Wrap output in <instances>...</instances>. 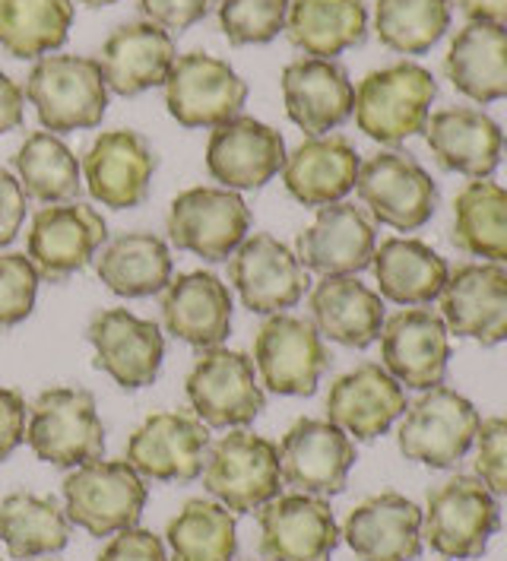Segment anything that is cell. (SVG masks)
I'll list each match as a JSON object with an SVG mask.
<instances>
[{
  "mask_svg": "<svg viewBox=\"0 0 507 561\" xmlns=\"http://www.w3.org/2000/svg\"><path fill=\"white\" fill-rule=\"evenodd\" d=\"M435 95H438L435 77L422 64L400 60L368 73L358 83L353 115L365 137L396 147L425 130Z\"/></svg>",
  "mask_w": 507,
  "mask_h": 561,
  "instance_id": "obj_1",
  "label": "cell"
},
{
  "mask_svg": "<svg viewBox=\"0 0 507 561\" xmlns=\"http://www.w3.org/2000/svg\"><path fill=\"white\" fill-rule=\"evenodd\" d=\"M147 499V479L127 460H92L64 479L67 520L95 539H108L137 527Z\"/></svg>",
  "mask_w": 507,
  "mask_h": 561,
  "instance_id": "obj_2",
  "label": "cell"
},
{
  "mask_svg": "<svg viewBox=\"0 0 507 561\" xmlns=\"http://www.w3.org/2000/svg\"><path fill=\"white\" fill-rule=\"evenodd\" d=\"M26 99L38 124L51 134L87 130L105 118L108 87L99 60L80 55H45L26 77Z\"/></svg>",
  "mask_w": 507,
  "mask_h": 561,
  "instance_id": "obj_3",
  "label": "cell"
},
{
  "mask_svg": "<svg viewBox=\"0 0 507 561\" xmlns=\"http://www.w3.org/2000/svg\"><path fill=\"white\" fill-rule=\"evenodd\" d=\"M502 530V507L476 476H453L428 492L422 511V539L445 559H479Z\"/></svg>",
  "mask_w": 507,
  "mask_h": 561,
  "instance_id": "obj_4",
  "label": "cell"
},
{
  "mask_svg": "<svg viewBox=\"0 0 507 561\" xmlns=\"http://www.w3.org/2000/svg\"><path fill=\"white\" fill-rule=\"evenodd\" d=\"M26 442L51 467L70 470L105 454V425L87 387H48L35 397Z\"/></svg>",
  "mask_w": 507,
  "mask_h": 561,
  "instance_id": "obj_5",
  "label": "cell"
},
{
  "mask_svg": "<svg viewBox=\"0 0 507 561\" xmlns=\"http://www.w3.org/2000/svg\"><path fill=\"white\" fill-rule=\"evenodd\" d=\"M200 476L204 489L232 514H254L283 489L276 444L244 428L209 444Z\"/></svg>",
  "mask_w": 507,
  "mask_h": 561,
  "instance_id": "obj_6",
  "label": "cell"
},
{
  "mask_svg": "<svg viewBox=\"0 0 507 561\" xmlns=\"http://www.w3.org/2000/svg\"><path fill=\"white\" fill-rule=\"evenodd\" d=\"M479 410L457 390L438 385L425 390L413 407H406L396 432L400 454L431 470L457 467L479 435Z\"/></svg>",
  "mask_w": 507,
  "mask_h": 561,
  "instance_id": "obj_7",
  "label": "cell"
},
{
  "mask_svg": "<svg viewBox=\"0 0 507 561\" xmlns=\"http://www.w3.org/2000/svg\"><path fill=\"white\" fill-rule=\"evenodd\" d=\"M356 191L375 222L396 232L422 229L438 207V184L418 165L416 156L403 149H384L365 159Z\"/></svg>",
  "mask_w": 507,
  "mask_h": 561,
  "instance_id": "obj_8",
  "label": "cell"
},
{
  "mask_svg": "<svg viewBox=\"0 0 507 561\" xmlns=\"http://www.w3.org/2000/svg\"><path fill=\"white\" fill-rule=\"evenodd\" d=\"M251 232V209L239 191L187 187L169 207V241L207 264L229 261Z\"/></svg>",
  "mask_w": 507,
  "mask_h": 561,
  "instance_id": "obj_9",
  "label": "cell"
},
{
  "mask_svg": "<svg viewBox=\"0 0 507 561\" xmlns=\"http://www.w3.org/2000/svg\"><path fill=\"white\" fill-rule=\"evenodd\" d=\"M184 390L194 407V415L212 428H244L261 415L267 403L264 390L257 385L254 358L226 346L204 350L184 381Z\"/></svg>",
  "mask_w": 507,
  "mask_h": 561,
  "instance_id": "obj_10",
  "label": "cell"
},
{
  "mask_svg": "<svg viewBox=\"0 0 507 561\" xmlns=\"http://www.w3.org/2000/svg\"><path fill=\"white\" fill-rule=\"evenodd\" d=\"M254 368L269 393L311 397L330 368V350L311 321L269 314L254 340Z\"/></svg>",
  "mask_w": 507,
  "mask_h": 561,
  "instance_id": "obj_11",
  "label": "cell"
},
{
  "mask_svg": "<svg viewBox=\"0 0 507 561\" xmlns=\"http://www.w3.org/2000/svg\"><path fill=\"white\" fill-rule=\"evenodd\" d=\"M283 482L304 495H339L356 467V444L327 419H299L279 442Z\"/></svg>",
  "mask_w": 507,
  "mask_h": 561,
  "instance_id": "obj_12",
  "label": "cell"
},
{
  "mask_svg": "<svg viewBox=\"0 0 507 561\" xmlns=\"http://www.w3.org/2000/svg\"><path fill=\"white\" fill-rule=\"evenodd\" d=\"M229 279L235 293L254 314H286L296 308L311 279L296 251L273 236H251L229 257Z\"/></svg>",
  "mask_w": 507,
  "mask_h": 561,
  "instance_id": "obj_13",
  "label": "cell"
},
{
  "mask_svg": "<svg viewBox=\"0 0 507 561\" xmlns=\"http://www.w3.org/2000/svg\"><path fill=\"white\" fill-rule=\"evenodd\" d=\"M105 241L108 222L90 204H51L32 216L26 257L42 279L60 283L90 266Z\"/></svg>",
  "mask_w": 507,
  "mask_h": 561,
  "instance_id": "obj_14",
  "label": "cell"
},
{
  "mask_svg": "<svg viewBox=\"0 0 507 561\" xmlns=\"http://www.w3.org/2000/svg\"><path fill=\"white\" fill-rule=\"evenodd\" d=\"M162 89L165 108L181 127H219L247 102V83L226 60L204 51L181 55Z\"/></svg>",
  "mask_w": 507,
  "mask_h": 561,
  "instance_id": "obj_15",
  "label": "cell"
},
{
  "mask_svg": "<svg viewBox=\"0 0 507 561\" xmlns=\"http://www.w3.org/2000/svg\"><path fill=\"white\" fill-rule=\"evenodd\" d=\"M92 365L124 390L150 387L165 358V333L155 321L137 318L127 308H105L90 321Z\"/></svg>",
  "mask_w": 507,
  "mask_h": 561,
  "instance_id": "obj_16",
  "label": "cell"
},
{
  "mask_svg": "<svg viewBox=\"0 0 507 561\" xmlns=\"http://www.w3.org/2000/svg\"><path fill=\"white\" fill-rule=\"evenodd\" d=\"M212 438L194 413H152L127 442V463L152 482H194Z\"/></svg>",
  "mask_w": 507,
  "mask_h": 561,
  "instance_id": "obj_17",
  "label": "cell"
},
{
  "mask_svg": "<svg viewBox=\"0 0 507 561\" xmlns=\"http://www.w3.org/2000/svg\"><path fill=\"white\" fill-rule=\"evenodd\" d=\"M264 561H333L339 527L327 499L318 495H276L257 511Z\"/></svg>",
  "mask_w": 507,
  "mask_h": 561,
  "instance_id": "obj_18",
  "label": "cell"
},
{
  "mask_svg": "<svg viewBox=\"0 0 507 561\" xmlns=\"http://www.w3.org/2000/svg\"><path fill=\"white\" fill-rule=\"evenodd\" d=\"M450 330L441 314L428 308H403L384 321L381 358L384 368L413 390L445 385L450 365Z\"/></svg>",
  "mask_w": 507,
  "mask_h": 561,
  "instance_id": "obj_19",
  "label": "cell"
},
{
  "mask_svg": "<svg viewBox=\"0 0 507 561\" xmlns=\"http://www.w3.org/2000/svg\"><path fill=\"white\" fill-rule=\"evenodd\" d=\"M155 152L134 130H105L87 149L80 172L92 201L112 209H134L150 197Z\"/></svg>",
  "mask_w": 507,
  "mask_h": 561,
  "instance_id": "obj_20",
  "label": "cell"
},
{
  "mask_svg": "<svg viewBox=\"0 0 507 561\" xmlns=\"http://www.w3.org/2000/svg\"><path fill=\"white\" fill-rule=\"evenodd\" d=\"M286 140L276 127L257 118H229L212 127L207 169L229 191H257L283 172Z\"/></svg>",
  "mask_w": 507,
  "mask_h": 561,
  "instance_id": "obj_21",
  "label": "cell"
},
{
  "mask_svg": "<svg viewBox=\"0 0 507 561\" xmlns=\"http://www.w3.org/2000/svg\"><path fill=\"white\" fill-rule=\"evenodd\" d=\"M375 248V219L356 204L339 201L318 209L314 222L296 241V257L321 276H356L371 266Z\"/></svg>",
  "mask_w": 507,
  "mask_h": 561,
  "instance_id": "obj_22",
  "label": "cell"
},
{
  "mask_svg": "<svg viewBox=\"0 0 507 561\" xmlns=\"http://www.w3.org/2000/svg\"><path fill=\"white\" fill-rule=\"evenodd\" d=\"M406 407V390L388 368L378 362H361L330 385L327 422L343 428L349 438L375 442L388 435Z\"/></svg>",
  "mask_w": 507,
  "mask_h": 561,
  "instance_id": "obj_23",
  "label": "cell"
},
{
  "mask_svg": "<svg viewBox=\"0 0 507 561\" xmlns=\"http://www.w3.org/2000/svg\"><path fill=\"white\" fill-rule=\"evenodd\" d=\"M286 115L308 137H324L353 118L356 87L343 64L299 58L283 70Z\"/></svg>",
  "mask_w": 507,
  "mask_h": 561,
  "instance_id": "obj_24",
  "label": "cell"
},
{
  "mask_svg": "<svg viewBox=\"0 0 507 561\" xmlns=\"http://www.w3.org/2000/svg\"><path fill=\"white\" fill-rule=\"evenodd\" d=\"M441 321L457 336L498 346L507 340V270L502 264H463L441 293Z\"/></svg>",
  "mask_w": 507,
  "mask_h": 561,
  "instance_id": "obj_25",
  "label": "cell"
},
{
  "mask_svg": "<svg viewBox=\"0 0 507 561\" xmlns=\"http://www.w3.org/2000/svg\"><path fill=\"white\" fill-rule=\"evenodd\" d=\"M159 296L162 324L175 340L197 350H212L229 340L232 296L216 273L194 270L172 276V283Z\"/></svg>",
  "mask_w": 507,
  "mask_h": 561,
  "instance_id": "obj_26",
  "label": "cell"
},
{
  "mask_svg": "<svg viewBox=\"0 0 507 561\" xmlns=\"http://www.w3.org/2000/svg\"><path fill=\"white\" fill-rule=\"evenodd\" d=\"M425 144L445 172H457L473 181L495 175L507 152L502 124L466 105L435 112L425 124Z\"/></svg>",
  "mask_w": 507,
  "mask_h": 561,
  "instance_id": "obj_27",
  "label": "cell"
},
{
  "mask_svg": "<svg viewBox=\"0 0 507 561\" xmlns=\"http://www.w3.org/2000/svg\"><path fill=\"white\" fill-rule=\"evenodd\" d=\"M339 536L358 561H416L422 556V507L400 492H381L353 507Z\"/></svg>",
  "mask_w": 507,
  "mask_h": 561,
  "instance_id": "obj_28",
  "label": "cell"
},
{
  "mask_svg": "<svg viewBox=\"0 0 507 561\" xmlns=\"http://www.w3.org/2000/svg\"><path fill=\"white\" fill-rule=\"evenodd\" d=\"M175 60H178L175 38L147 20L124 23L120 30L105 38V45L99 51L105 87L120 99H134L147 89L162 87L169 80Z\"/></svg>",
  "mask_w": 507,
  "mask_h": 561,
  "instance_id": "obj_29",
  "label": "cell"
},
{
  "mask_svg": "<svg viewBox=\"0 0 507 561\" xmlns=\"http://www.w3.org/2000/svg\"><path fill=\"white\" fill-rule=\"evenodd\" d=\"M358 169L361 159L346 137L339 134L308 137L301 147L286 152L283 184L301 207L321 209L346 201V194L356 191Z\"/></svg>",
  "mask_w": 507,
  "mask_h": 561,
  "instance_id": "obj_30",
  "label": "cell"
},
{
  "mask_svg": "<svg viewBox=\"0 0 507 561\" xmlns=\"http://www.w3.org/2000/svg\"><path fill=\"white\" fill-rule=\"evenodd\" d=\"M308 308L318 333L349 350H368L388 321L384 298L356 276H324L311 289Z\"/></svg>",
  "mask_w": 507,
  "mask_h": 561,
  "instance_id": "obj_31",
  "label": "cell"
},
{
  "mask_svg": "<svg viewBox=\"0 0 507 561\" xmlns=\"http://www.w3.org/2000/svg\"><path fill=\"white\" fill-rule=\"evenodd\" d=\"M371 270L381 298L403 308L431 305L450 279L448 261L418 238H388L375 248Z\"/></svg>",
  "mask_w": 507,
  "mask_h": 561,
  "instance_id": "obj_32",
  "label": "cell"
},
{
  "mask_svg": "<svg viewBox=\"0 0 507 561\" xmlns=\"http://www.w3.org/2000/svg\"><path fill=\"white\" fill-rule=\"evenodd\" d=\"M445 73L457 92L479 105L507 99V26L466 23L450 42Z\"/></svg>",
  "mask_w": 507,
  "mask_h": 561,
  "instance_id": "obj_33",
  "label": "cell"
},
{
  "mask_svg": "<svg viewBox=\"0 0 507 561\" xmlns=\"http://www.w3.org/2000/svg\"><path fill=\"white\" fill-rule=\"evenodd\" d=\"M95 273L120 298L159 296L172 283V251L169 241L152 232H124L102 244Z\"/></svg>",
  "mask_w": 507,
  "mask_h": 561,
  "instance_id": "obj_34",
  "label": "cell"
},
{
  "mask_svg": "<svg viewBox=\"0 0 507 561\" xmlns=\"http://www.w3.org/2000/svg\"><path fill=\"white\" fill-rule=\"evenodd\" d=\"M286 32L308 58L333 60L368 38V7L361 0H289Z\"/></svg>",
  "mask_w": 507,
  "mask_h": 561,
  "instance_id": "obj_35",
  "label": "cell"
},
{
  "mask_svg": "<svg viewBox=\"0 0 507 561\" xmlns=\"http://www.w3.org/2000/svg\"><path fill=\"white\" fill-rule=\"evenodd\" d=\"M73 536V524L55 499L10 492L0 502V542L13 559L30 561L58 556Z\"/></svg>",
  "mask_w": 507,
  "mask_h": 561,
  "instance_id": "obj_36",
  "label": "cell"
},
{
  "mask_svg": "<svg viewBox=\"0 0 507 561\" xmlns=\"http://www.w3.org/2000/svg\"><path fill=\"white\" fill-rule=\"evenodd\" d=\"M453 244L488 264H507V187L482 178L453 201Z\"/></svg>",
  "mask_w": 507,
  "mask_h": 561,
  "instance_id": "obj_37",
  "label": "cell"
},
{
  "mask_svg": "<svg viewBox=\"0 0 507 561\" xmlns=\"http://www.w3.org/2000/svg\"><path fill=\"white\" fill-rule=\"evenodd\" d=\"M13 165H16V175H20L26 197L48 204V207L73 201L83 187L80 159L51 130L30 134L20 152L13 156Z\"/></svg>",
  "mask_w": 507,
  "mask_h": 561,
  "instance_id": "obj_38",
  "label": "cell"
},
{
  "mask_svg": "<svg viewBox=\"0 0 507 561\" xmlns=\"http://www.w3.org/2000/svg\"><path fill=\"white\" fill-rule=\"evenodd\" d=\"M73 26L70 0H0V48L13 58L58 51Z\"/></svg>",
  "mask_w": 507,
  "mask_h": 561,
  "instance_id": "obj_39",
  "label": "cell"
},
{
  "mask_svg": "<svg viewBox=\"0 0 507 561\" xmlns=\"http://www.w3.org/2000/svg\"><path fill=\"white\" fill-rule=\"evenodd\" d=\"M172 561H235L239 527L235 514L219 502L194 499L169 520Z\"/></svg>",
  "mask_w": 507,
  "mask_h": 561,
  "instance_id": "obj_40",
  "label": "cell"
},
{
  "mask_svg": "<svg viewBox=\"0 0 507 561\" xmlns=\"http://www.w3.org/2000/svg\"><path fill=\"white\" fill-rule=\"evenodd\" d=\"M450 0H378L375 32L396 55H425L450 30Z\"/></svg>",
  "mask_w": 507,
  "mask_h": 561,
  "instance_id": "obj_41",
  "label": "cell"
},
{
  "mask_svg": "<svg viewBox=\"0 0 507 561\" xmlns=\"http://www.w3.org/2000/svg\"><path fill=\"white\" fill-rule=\"evenodd\" d=\"M289 0H222L219 30L232 45H267L286 30Z\"/></svg>",
  "mask_w": 507,
  "mask_h": 561,
  "instance_id": "obj_42",
  "label": "cell"
},
{
  "mask_svg": "<svg viewBox=\"0 0 507 561\" xmlns=\"http://www.w3.org/2000/svg\"><path fill=\"white\" fill-rule=\"evenodd\" d=\"M38 270L26 254L0 251V327L23 324L38 298Z\"/></svg>",
  "mask_w": 507,
  "mask_h": 561,
  "instance_id": "obj_43",
  "label": "cell"
},
{
  "mask_svg": "<svg viewBox=\"0 0 507 561\" xmlns=\"http://www.w3.org/2000/svg\"><path fill=\"white\" fill-rule=\"evenodd\" d=\"M476 473L492 495H507V415L479 425Z\"/></svg>",
  "mask_w": 507,
  "mask_h": 561,
  "instance_id": "obj_44",
  "label": "cell"
},
{
  "mask_svg": "<svg viewBox=\"0 0 507 561\" xmlns=\"http://www.w3.org/2000/svg\"><path fill=\"white\" fill-rule=\"evenodd\" d=\"M137 7L147 23L172 35V32L191 30L194 23L207 20L212 0H137Z\"/></svg>",
  "mask_w": 507,
  "mask_h": 561,
  "instance_id": "obj_45",
  "label": "cell"
},
{
  "mask_svg": "<svg viewBox=\"0 0 507 561\" xmlns=\"http://www.w3.org/2000/svg\"><path fill=\"white\" fill-rule=\"evenodd\" d=\"M99 561H169V552H165L162 536L130 527V530L112 536V542L102 549Z\"/></svg>",
  "mask_w": 507,
  "mask_h": 561,
  "instance_id": "obj_46",
  "label": "cell"
},
{
  "mask_svg": "<svg viewBox=\"0 0 507 561\" xmlns=\"http://www.w3.org/2000/svg\"><path fill=\"white\" fill-rule=\"evenodd\" d=\"M26 209H30V197L23 184L0 165V248H7L23 229Z\"/></svg>",
  "mask_w": 507,
  "mask_h": 561,
  "instance_id": "obj_47",
  "label": "cell"
},
{
  "mask_svg": "<svg viewBox=\"0 0 507 561\" xmlns=\"http://www.w3.org/2000/svg\"><path fill=\"white\" fill-rule=\"evenodd\" d=\"M26 400L20 390L0 385V460L26 442Z\"/></svg>",
  "mask_w": 507,
  "mask_h": 561,
  "instance_id": "obj_48",
  "label": "cell"
},
{
  "mask_svg": "<svg viewBox=\"0 0 507 561\" xmlns=\"http://www.w3.org/2000/svg\"><path fill=\"white\" fill-rule=\"evenodd\" d=\"M23 105H26V92L0 70V137L23 124Z\"/></svg>",
  "mask_w": 507,
  "mask_h": 561,
  "instance_id": "obj_49",
  "label": "cell"
},
{
  "mask_svg": "<svg viewBox=\"0 0 507 561\" xmlns=\"http://www.w3.org/2000/svg\"><path fill=\"white\" fill-rule=\"evenodd\" d=\"M470 23H498L507 26V0H457Z\"/></svg>",
  "mask_w": 507,
  "mask_h": 561,
  "instance_id": "obj_50",
  "label": "cell"
},
{
  "mask_svg": "<svg viewBox=\"0 0 507 561\" xmlns=\"http://www.w3.org/2000/svg\"><path fill=\"white\" fill-rule=\"evenodd\" d=\"M83 3H90V7H108V3H115V0H83Z\"/></svg>",
  "mask_w": 507,
  "mask_h": 561,
  "instance_id": "obj_51",
  "label": "cell"
}]
</instances>
